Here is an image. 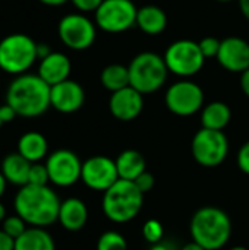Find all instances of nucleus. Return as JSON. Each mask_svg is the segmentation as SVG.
<instances>
[{
    "label": "nucleus",
    "mask_w": 249,
    "mask_h": 250,
    "mask_svg": "<svg viewBox=\"0 0 249 250\" xmlns=\"http://www.w3.org/2000/svg\"><path fill=\"white\" fill-rule=\"evenodd\" d=\"M51 86L37 73H23L16 76L6 92V103L22 117H38L44 114L50 103Z\"/></svg>",
    "instance_id": "obj_1"
},
{
    "label": "nucleus",
    "mask_w": 249,
    "mask_h": 250,
    "mask_svg": "<svg viewBox=\"0 0 249 250\" xmlns=\"http://www.w3.org/2000/svg\"><path fill=\"white\" fill-rule=\"evenodd\" d=\"M15 211L26 224L45 227L59 220L60 201L48 186H22L15 196Z\"/></svg>",
    "instance_id": "obj_2"
},
{
    "label": "nucleus",
    "mask_w": 249,
    "mask_h": 250,
    "mask_svg": "<svg viewBox=\"0 0 249 250\" xmlns=\"http://www.w3.org/2000/svg\"><path fill=\"white\" fill-rule=\"evenodd\" d=\"M189 231L192 242L201 245L205 250H219L230 239L232 221L223 209L204 207L194 214Z\"/></svg>",
    "instance_id": "obj_3"
},
{
    "label": "nucleus",
    "mask_w": 249,
    "mask_h": 250,
    "mask_svg": "<svg viewBox=\"0 0 249 250\" xmlns=\"http://www.w3.org/2000/svg\"><path fill=\"white\" fill-rule=\"evenodd\" d=\"M104 215L117 224L134 220L142 209L144 193L135 186L134 182L119 179L103 196Z\"/></svg>",
    "instance_id": "obj_4"
},
{
    "label": "nucleus",
    "mask_w": 249,
    "mask_h": 250,
    "mask_svg": "<svg viewBox=\"0 0 249 250\" xmlns=\"http://www.w3.org/2000/svg\"><path fill=\"white\" fill-rule=\"evenodd\" d=\"M128 69L129 85L142 95L158 91L166 83L169 75L164 57L153 51L136 54L128 64Z\"/></svg>",
    "instance_id": "obj_5"
},
{
    "label": "nucleus",
    "mask_w": 249,
    "mask_h": 250,
    "mask_svg": "<svg viewBox=\"0 0 249 250\" xmlns=\"http://www.w3.org/2000/svg\"><path fill=\"white\" fill-rule=\"evenodd\" d=\"M38 60L37 42L26 34H10L0 41V69L9 75H23Z\"/></svg>",
    "instance_id": "obj_6"
},
{
    "label": "nucleus",
    "mask_w": 249,
    "mask_h": 250,
    "mask_svg": "<svg viewBox=\"0 0 249 250\" xmlns=\"http://www.w3.org/2000/svg\"><path fill=\"white\" fill-rule=\"evenodd\" d=\"M164 62L170 73L186 79L204 67L205 57L203 56L198 42L192 40H178L164 51Z\"/></svg>",
    "instance_id": "obj_7"
},
{
    "label": "nucleus",
    "mask_w": 249,
    "mask_h": 250,
    "mask_svg": "<svg viewBox=\"0 0 249 250\" xmlns=\"http://www.w3.org/2000/svg\"><path fill=\"white\" fill-rule=\"evenodd\" d=\"M95 13V25L109 34H120L136 25L138 7L132 0H103Z\"/></svg>",
    "instance_id": "obj_8"
},
{
    "label": "nucleus",
    "mask_w": 249,
    "mask_h": 250,
    "mask_svg": "<svg viewBox=\"0 0 249 250\" xmlns=\"http://www.w3.org/2000/svg\"><path fill=\"white\" fill-rule=\"evenodd\" d=\"M194 160L203 167L220 166L229 154V141L223 130L200 129L191 145Z\"/></svg>",
    "instance_id": "obj_9"
},
{
    "label": "nucleus",
    "mask_w": 249,
    "mask_h": 250,
    "mask_svg": "<svg viewBox=\"0 0 249 250\" xmlns=\"http://www.w3.org/2000/svg\"><path fill=\"white\" fill-rule=\"evenodd\" d=\"M164 103L169 111L176 116H194L203 110L204 91L198 83L188 79H181L167 88Z\"/></svg>",
    "instance_id": "obj_10"
},
{
    "label": "nucleus",
    "mask_w": 249,
    "mask_h": 250,
    "mask_svg": "<svg viewBox=\"0 0 249 250\" xmlns=\"http://www.w3.org/2000/svg\"><path fill=\"white\" fill-rule=\"evenodd\" d=\"M57 34L68 48L82 51L94 44L97 29L95 23L84 13H69L59 21Z\"/></svg>",
    "instance_id": "obj_11"
},
{
    "label": "nucleus",
    "mask_w": 249,
    "mask_h": 250,
    "mask_svg": "<svg viewBox=\"0 0 249 250\" xmlns=\"http://www.w3.org/2000/svg\"><path fill=\"white\" fill-rule=\"evenodd\" d=\"M50 182L60 188H69L81 179L82 163L69 149H57L45 161Z\"/></svg>",
    "instance_id": "obj_12"
},
{
    "label": "nucleus",
    "mask_w": 249,
    "mask_h": 250,
    "mask_svg": "<svg viewBox=\"0 0 249 250\" xmlns=\"http://www.w3.org/2000/svg\"><path fill=\"white\" fill-rule=\"evenodd\" d=\"M81 180L92 190L106 192L119 180L114 160L104 155L88 158L82 163Z\"/></svg>",
    "instance_id": "obj_13"
},
{
    "label": "nucleus",
    "mask_w": 249,
    "mask_h": 250,
    "mask_svg": "<svg viewBox=\"0 0 249 250\" xmlns=\"http://www.w3.org/2000/svg\"><path fill=\"white\" fill-rule=\"evenodd\" d=\"M109 108L112 116L120 122L135 120L144 110V95L129 85L123 89L112 92Z\"/></svg>",
    "instance_id": "obj_14"
},
{
    "label": "nucleus",
    "mask_w": 249,
    "mask_h": 250,
    "mask_svg": "<svg viewBox=\"0 0 249 250\" xmlns=\"http://www.w3.org/2000/svg\"><path fill=\"white\" fill-rule=\"evenodd\" d=\"M220 66L233 73L249 69V42L241 37H227L222 41L217 54Z\"/></svg>",
    "instance_id": "obj_15"
},
{
    "label": "nucleus",
    "mask_w": 249,
    "mask_h": 250,
    "mask_svg": "<svg viewBox=\"0 0 249 250\" xmlns=\"http://www.w3.org/2000/svg\"><path fill=\"white\" fill-rule=\"evenodd\" d=\"M50 103L54 110L59 113L70 114L78 111L85 103L84 88L72 79H66L54 86L50 91Z\"/></svg>",
    "instance_id": "obj_16"
},
{
    "label": "nucleus",
    "mask_w": 249,
    "mask_h": 250,
    "mask_svg": "<svg viewBox=\"0 0 249 250\" xmlns=\"http://www.w3.org/2000/svg\"><path fill=\"white\" fill-rule=\"evenodd\" d=\"M70 60L66 54L59 51H51L47 57L40 60L37 75L50 86H54L66 79L70 75Z\"/></svg>",
    "instance_id": "obj_17"
},
{
    "label": "nucleus",
    "mask_w": 249,
    "mask_h": 250,
    "mask_svg": "<svg viewBox=\"0 0 249 250\" xmlns=\"http://www.w3.org/2000/svg\"><path fill=\"white\" fill-rule=\"evenodd\" d=\"M88 220L87 205L78 198H69L60 204L59 223L68 231H79Z\"/></svg>",
    "instance_id": "obj_18"
},
{
    "label": "nucleus",
    "mask_w": 249,
    "mask_h": 250,
    "mask_svg": "<svg viewBox=\"0 0 249 250\" xmlns=\"http://www.w3.org/2000/svg\"><path fill=\"white\" fill-rule=\"evenodd\" d=\"M136 26L147 35H160L167 26V15L156 4H145L138 9Z\"/></svg>",
    "instance_id": "obj_19"
},
{
    "label": "nucleus",
    "mask_w": 249,
    "mask_h": 250,
    "mask_svg": "<svg viewBox=\"0 0 249 250\" xmlns=\"http://www.w3.org/2000/svg\"><path fill=\"white\" fill-rule=\"evenodd\" d=\"M114 163H116L119 179H122V180L134 182L144 171H147L145 170V167H147L145 158L136 149H126V151L120 152L119 157L114 160Z\"/></svg>",
    "instance_id": "obj_20"
},
{
    "label": "nucleus",
    "mask_w": 249,
    "mask_h": 250,
    "mask_svg": "<svg viewBox=\"0 0 249 250\" xmlns=\"http://www.w3.org/2000/svg\"><path fill=\"white\" fill-rule=\"evenodd\" d=\"M32 163H29L26 158H23L19 152L9 154L4 157L1 163V173L4 179L16 186H26L28 185V176L31 170Z\"/></svg>",
    "instance_id": "obj_21"
},
{
    "label": "nucleus",
    "mask_w": 249,
    "mask_h": 250,
    "mask_svg": "<svg viewBox=\"0 0 249 250\" xmlns=\"http://www.w3.org/2000/svg\"><path fill=\"white\" fill-rule=\"evenodd\" d=\"M232 119L229 105L223 101H213L201 110V125L204 129L223 130Z\"/></svg>",
    "instance_id": "obj_22"
},
{
    "label": "nucleus",
    "mask_w": 249,
    "mask_h": 250,
    "mask_svg": "<svg viewBox=\"0 0 249 250\" xmlns=\"http://www.w3.org/2000/svg\"><path fill=\"white\" fill-rule=\"evenodd\" d=\"M47 139L38 132H26L19 138L18 152L29 163L35 164L47 155Z\"/></svg>",
    "instance_id": "obj_23"
},
{
    "label": "nucleus",
    "mask_w": 249,
    "mask_h": 250,
    "mask_svg": "<svg viewBox=\"0 0 249 250\" xmlns=\"http://www.w3.org/2000/svg\"><path fill=\"white\" fill-rule=\"evenodd\" d=\"M15 250H56V245L44 229L31 227L15 240Z\"/></svg>",
    "instance_id": "obj_24"
},
{
    "label": "nucleus",
    "mask_w": 249,
    "mask_h": 250,
    "mask_svg": "<svg viewBox=\"0 0 249 250\" xmlns=\"http://www.w3.org/2000/svg\"><path fill=\"white\" fill-rule=\"evenodd\" d=\"M100 81H101V85L110 92L123 89L129 86V69L128 66H123L119 63L109 64L101 70Z\"/></svg>",
    "instance_id": "obj_25"
},
{
    "label": "nucleus",
    "mask_w": 249,
    "mask_h": 250,
    "mask_svg": "<svg viewBox=\"0 0 249 250\" xmlns=\"http://www.w3.org/2000/svg\"><path fill=\"white\" fill-rule=\"evenodd\" d=\"M97 250H128V243L120 233L106 231L97 242Z\"/></svg>",
    "instance_id": "obj_26"
},
{
    "label": "nucleus",
    "mask_w": 249,
    "mask_h": 250,
    "mask_svg": "<svg viewBox=\"0 0 249 250\" xmlns=\"http://www.w3.org/2000/svg\"><path fill=\"white\" fill-rule=\"evenodd\" d=\"M26 223L19 217V215H12V217H7V218H4V221H3V227H1V230L6 233V234H9L12 239H18V237H21L25 231H26Z\"/></svg>",
    "instance_id": "obj_27"
},
{
    "label": "nucleus",
    "mask_w": 249,
    "mask_h": 250,
    "mask_svg": "<svg viewBox=\"0 0 249 250\" xmlns=\"http://www.w3.org/2000/svg\"><path fill=\"white\" fill-rule=\"evenodd\" d=\"M142 236L151 245H156V243L161 242L163 236H164V230H163L161 223L157 221V220H148L142 227Z\"/></svg>",
    "instance_id": "obj_28"
},
{
    "label": "nucleus",
    "mask_w": 249,
    "mask_h": 250,
    "mask_svg": "<svg viewBox=\"0 0 249 250\" xmlns=\"http://www.w3.org/2000/svg\"><path fill=\"white\" fill-rule=\"evenodd\" d=\"M48 182H50V177H48V171H47L45 164H40V163L32 164L31 170H29V176H28V185L47 186Z\"/></svg>",
    "instance_id": "obj_29"
},
{
    "label": "nucleus",
    "mask_w": 249,
    "mask_h": 250,
    "mask_svg": "<svg viewBox=\"0 0 249 250\" xmlns=\"http://www.w3.org/2000/svg\"><path fill=\"white\" fill-rule=\"evenodd\" d=\"M220 44L222 41L217 40L216 37H204L198 45H200V50L203 53V56L207 59H211V57H216L217 59V54H219V50H220Z\"/></svg>",
    "instance_id": "obj_30"
},
{
    "label": "nucleus",
    "mask_w": 249,
    "mask_h": 250,
    "mask_svg": "<svg viewBox=\"0 0 249 250\" xmlns=\"http://www.w3.org/2000/svg\"><path fill=\"white\" fill-rule=\"evenodd\" d=\"M134 183H135V186H136L142 193H147V192L153 190V188H154V185H156V179H154V176H153L151 173L144 171L136 180H134Z\"/></svg>",
    "instance_id": "obj_31"
},
{
    "label": "nucleus",
    "mask_w": 249,
    "mask_h": 250,
    "mask_svg": "<svg viewBox=\"0 0 249 250\" xmlns=\"http://www.w3.org/2000/svg\"><path fill=\"white\" fill-rule=\"evenodd\" d=\"M70 3L75 6V9L79 10V13H90L95 12L103 0H70Z\"/></svg>",
    "instance_id": "obj_32"
},
{
    "label": "nucleus",
    "mask_w": 249,
    "mask_h": 250,
    "mask_svg": "<svg viewBox=\"0 0 249 250\" xmlns=\"http://www.w3.org/2000/svg\"><path fill=\"white\" fill-rule=\"evenodd\" d=\"M238 166L242 173L249 174V141L241 146L238 152Z\"/></svg>",
    "instance_id": "obj_33"
},
{
    "label": "nucleus",
    "mask_w": 249,
    "mask_h": 250,
    "mask_svg": "<svg viewBox=\"0 0 249 250\" xmlns=\"http://www.w3.org/2000/svg\"><path fill=\"white\" fill-rule=\"evenodd\" d=\"M16 116H18L16 111L7 103L4 105H0V119H1V123H10Z\"/></svg>",
    "instance_id": "obj_34"
},
{
    "label": "nucleus",
    "mask_w": 249,
    "mask_h": 250,
    "mask_svg": "<svg viewBox=\"0 0 249 250\" xmlns=\"http://www.w3.org/2000/svg\"><path fill=\"white\" fill-rule=\"evenodd\" d=\"M0 250H15V239L0 230Z\"/></svg>",
    "instance_id": "obj_35"
},
{
    "label": "nucleus",
    "mask_w": 249,
    "mask_h": 250,
    "mask_svg": "<svg viewBox=\"0 0 249 250\" xmlns=\"http://www.w3.org/2000/svg\"><path fill=\"white\" fill-rule=\"evenodd\" d=\"M53 50L50 48L48 44H44V42H37V56L40 60H43L44 57H47Z\"/></svg>",
    "instance_id": "obj_36"
},
{
    "label": "nucleus",
    "mask_w": 249,
    "mask_h": 250,
    "mask_svg": "<svg viewBox=\"0 0 249 250\" xmlns=\"http://www.w3.org/2000/svg\"><path fill=\"white\" fill-rule=\"evenodd\" d=\"M241 88L242 92L249 98V69L241 73Z\"/></svg>",
    "instance_id": "obj_37"
},
{
    "label": "nucleus",
    "mask_w": 249,
    "mask_h": 250,
    "mask_svg": "<svg viewBox=\"0 0 249 250\" xmlns=\"http://www.w3.org/2000/svg\"><path fill=\"white\" fill-rule=\"evenodd\" d=\"M150 250H175V249H173V246H172L170 243H167V242H163V240H161V242H158V243L153 245Z\"/></svg>",
    "instance_id": "obj_38"
},
{
    "label": "nucleus",
    "mask_w": 249,
    "mask_h": 250,
    "mask_svg": "<svg viewBox=\"0 0 249 250\" xmlns=\"http://www.w3.org/2000/svg\"><path fill=\"white\" fill-rule=\"evenodd\" d=\"M238 3H239V9L242 15L249 21V0H238Z\"/></svg>",
    "instance_id": "obj_39"
},
{
    "label": "nucleus",
    "mask_w": 249,
    "mask_h": 250,
    "mask_svg": "<svg viewBox=\"0 0 249 250\" xmlns=\"http://www.w3.org/2000/svg\"><path fill=\"white\" fill-rule=\"evenodd\" d=\"M38 1L45 4V6H62V4H65V3H68L70 0H38Z\"/></svg>",
    "instance_id": "obj_40"
},
{
    "label": "nucleus",
    "mask_w": 249,
    "mask_h": 250,
    "mask_svg": "<svg viewBox=\"0 0 249 250\" xmlns=\"http://www.w3.org/2000/svg\"><path fill=\"white\" fill-rule=\"evenodd\" d=\"M181 250H205L201 245H198V243H195V242H191V243H188V245H185L183 248Z\"/></svg>",
    "instance_id": "obj_41"
},
{
    "label": "nucleus",
    "mask_w": 249,
    "mask_h": 250,
    "mask_svg": "<svg viewBox=\"0 0 249 250\" xmlns=\"http://www.w3.org/2000/svg\"><path fill=\"white\" fill-rule=\"evenodd\" d=\"M6 183H7V180L4 179L3 173L0 171V198L3 196V193H4V190H6Z\"/></svg>",
    "instance_id": "obj_42"
},
{
    "label": "nucleus",
    "mask_w": 249,
    "mask_h": 250,
    "mask_svg": "<svg viewBox=\"0 0 249 250\" xmlns=\"http://www.w3.org/2000/svg\"><path fill=\"white\" fill-rule=\"evenodd\" d=\"M4 218H6V208L3 204H0V221H4Z\"/></svg>",
    "instance_id": "obj_43"
},
{
    "label": "nucleus",
    "mask_w": 249,
    "mask_h": 250,
    "mask_svg": "<svg viewBox=\"0 0 249 250\" xmlns=\"http://www.w3.org/2000/svg\"><path fill=\"white\" fill-rule=\"evenodd\" d=\"M229 250H249L248 248H245V246H235V248H232V249Z\"/></svg>",
    "instance_id": "obj_44"
},
{
    "label": "nucleus",
    "mask_w": 249,
    "mask_h": 250,
    "mask_svg": "<svg viewBox=\"0 0 249 250\" xmlns=\"http://www.w3.org/2000/svg\"><path fill=\"white\" fill-rule=\"evenodd\" d=\"M219 3H230V1H235V0H216Z\"/></svg>",
    "instance_id": "obj_45"
},
{
    "label": "nucleus",
    "mask_w": 249,
    "mask_h": 250,
    "mask_svg": "<svg viewBox=\"0 0 249 250\" xmlns=\"http://www.w3.org/2000/svg\"><path fill=\"white\" fill-rule=\"evenodd\" d=\"M1 125H3V123H1V119H0V126H1Z\"/></svg>",
    "instance_id": "obj_46"
}]
</instances>
